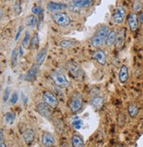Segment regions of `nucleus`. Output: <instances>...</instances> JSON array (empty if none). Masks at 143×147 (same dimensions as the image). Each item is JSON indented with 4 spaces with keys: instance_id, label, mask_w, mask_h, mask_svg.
I'll return each instance as SVG.
<instances>
[{
    "instance_id": "nucleus-1",
    "label": "nucleus",
    "mask_w": 143,
    "mask_h": 147,
    "mask_svg": "<svg viewBox=\"0 0 143 147\" xmlns=\"http://www.w3.org/2000/svg\"><path fill=\"white\" fill-rule=\"evenodd\" d=\"M109 31V28L106 25H102L101 26H99L95 34L90 39V45L94 48H99L103 42H105Z\"/></svg>"
},
{
    "instance_id": "nucleus-2",
    "label": "nucleus",
    "mask_w": 143,
    "mask_h": 147,
    "mask_svg": "<svg viewBox=\"0 0 143 147\" xmlns=\"http://www.w3.org/2000/svg\"><path fill=\"white\" fill-rule=\"evenodd\" d=\"M82 105H83L82 97L80 93H78V92L73 93V94L71 95V97L69 98L68 101H67L68 109L73 114L81 111V109L82 108Z\"/></svg>"
},
{
    "instance_id": "nucleus-3",
    "label": "nucleus",
    "mask_w": 143,
    "mask_h": 147,
    "mask_svg": "<svg viewBox=\"0 0 143 147\" xmlns=\"http://www.w3.org/2000/svg\"><path fill=\"white\" fill-rule=\"evenodd\" d=\"M50 78L52 80V82L55 86L60 88H64L70 86V83L67 80L66 77L64 76L63 73L54 71L50 73Z\"/></svg>"
},
{
    "instance_id": "nucleus-4",
    "label": "nucleus",
    "mask_w": 143,
    "mask_h": 147,
    "mask_svg": "<svg viewBox=\"0 0 143 147\" xmlns=\"http://www.w3.org/2000/svg\"><path fill=\"white\" fill-rule=\"evenodd\" d=\"M52 20L53 21L59 26H67L70 25L71 23V19L69 17V15L66 12L63 11H58L55 12L52 14Z\"/></svg>"
},
{
    "instance_id": "nucleus-5",
    "label": "nucleus",
    "mask_w": 143,
    "mask_h": 147,
    "mask_svg": "<svg viewBox=\"0 0 143 147\" xmlns=\"http://www.w3.org/2000/svg\"><path fill=\"white\" fill-rule=\"evenodd\" d=\"M66 68L75 78H82L84 75V72H83L81 67L80 66V64L73 60H70V61L66 62Z\"/></svg>"
},
{
    "instance_id": "nucleus-6",
    "label": "nucleus",
    "mask_w": 143,
    "mask_h": 147,
    "mask_svg": "<svg viewBox=\"0 0 143 147\" xmlns=\"http://www.w3.org/2000/svg\"><path fill=\"white\" fill-rule=\"evenodd\" d=\"M125 37H126V28H121L119 30V32L117 33V38L115 42V48L118 51L121 50L124 48L125 42Z\"/></svg>"
},
{
    "instance_id": "nucleus-7",
    "label": "nucleus",
    "mask_w": 143,
    "mask_h": 147,
    "mask_svg": "<svg viewBox=\"0 0 143 147\" xmlns=\"http://www.w3.org/2000/svg\"><path fill=\"white\" fill-rule=\"evenodd\" d=\"M52 108L49 107V105H47L44 102H41V103H38L35 107V109L37 111L38 114H40L43 117L49 119V117L52 115Z\"/></svg>"
},
{
    "instance_id": "nucleus-8",
    "label": "nucleus",
    "mask_w": 143,
    "mask_h": 147,
    "mask_svg": "<svg viewBox=\"0 0 143 147\" xmlns=\"http://www.w3.org/2000/svg\"><path fill=\"white\" fill-rule=\"evenodd\" d=\"M43 100L44 103H46L47 105L51 107L52 109L56 108V107H58V100L56 95L49 91H45L43 93Z\"/></svg>"
},
{
    "instance_id": "nucleus-9",
    "label": "nucleus",
    "mask_w": 143,
    "mask_h": 147,
    "mask_svg": "<svg viewBox=\"0 0 143 147\" xmlns=\"http://www.w3.org/2000/svg\"><path fill=\"white\" fill-rule=\"evenodd\" d=\"M127 24L131 32H135L139 28V18L137 13L130 12L127 16Z\"/></svg>"
},
{
    "instance_id": "nucleus-10",
    "label": "nucleus",
    "mask_w": 143,
    "mask_h": 147,
    "mask_svg": "<svg viewBox=\"0 0 143 147\" xmlns=\"http://www.w3.org/2000/svg\"><path fill=\"white\" fill-rule=\"evenodd\" d=\"M125 18V10L122 6H118L112 13V20L116 24H121Z\"/></svg>"
},
{
    "instance_id": "nucleus-11",
    "label": "nucleus",
    "mask_w": 143,
    "mask_h": 147,
    "mask_svg": "<svg viewBox=\"0 0 143 147\" xmlns=\"http://www.w3.org/2000/svg\"><path fill=\"white\" fill-rule=\"evenodd\" d=\"M92 58L94 60H96L101 65H104L107 62L105 52L102 49H96V51H94L92 53Z\"/></svg>"
},
{
    "instance_id": "nucleus-12",
    "label": "nucleus",
    "mask_w": 143,
    "mask_h": 147,
    "mask_svg": "<svg viewBox=\"0 0 143 147\" xmlns=\"http://www.w3.org/2000/svg\"><path fill=\"white\" fill-rule=\"evenodd\" d=\"M68 8V5L62 4V3H57V2H49L47 4V10L52 12H58V11H62L64 9Z\"/></svg>"
},
{
    "instance_id": "nucleus-13",
    "label": "nucleus",
    "mask_w": 143,
    "mask_h": 147,
    "mask_svg": "<svg viewBox=\"0 0 143 147\" xmlns=\"http://www.w3.org/2000/svg\"><path fill=\"white\" fill-rule=\"evenodd\" d=\"M42 144L45 147H51L55 144V138L49 132H43L42 135Z\"/></svg>"
},
{
    "instance_id": "nucleus-14",
    "label": "nucleus",
    "mask_w": 143,
    "mask_h": 147,
    "mask_svg": "<svg viewBox=\"0 0 143 147\" xmlns=\"http://www.w3.org/2000/svg\"><path fill=\"white\" fill-rule=\"evenodd\" d=\"M39 66L40 65H38L36 63L33 64L30 69L28 71L27 74H26V80L27 81H33V80L36 78L38 72H39Z\"/></svg>"
},
{
    "instance_id": "nucleus-15",
    "label": "nucleus",
    "mask_w": 143,
    "mask_h": 147,
    "mask_svg": "<svg viewBox=\"0 0 143 147\" xmlns=\"http://www.w3.org/2000/svg\"><path fill=\"white\" fill-rule=\"evenodd\" d=\"M72 5L76 6L77 8H89L94 4V0H73L71 2Z\"/></svg>"
},
{
    "instance_id": "nucleus-16",
    "label": "nucleus",
    "mask_w": 143,
    "mask_h": 147,
    "mask_svg": "<svg viewBox=\"0 0 143 147\" xmlns=\"http://www.w3.org/2000/svg\"><path fill=\"white\" fill-rule=\"evenodd\" d=\"M47 54H48V48L47 47H44L40 51L38 52V54L36 55V57H35V63L38 64V65H42L46 57H47Z\"/></svg>"
},
{
    "instance_id": "nucleus-17",
    "label": "nucleus",
    "mask_w": 143,
    "mask_h": 147,
    "mask_svg": "<svg viewBox=\"0 0 143 147\" xmlns=\"http://www.w3.org/2000/svg\"><path fill=\"white\" fill-rule=\"evenodd\" d=\"M129 78V71H128V67L126 65H122L121 68L119 70V79L120 83L125 84L127 82Z\"/></svg>"
},
{
    "instance_id": "nucleus-18",
    "label": "nucleus",
    "mask_w": 143,
    "mask_h": 147,
    "mask_svg": "<svg viewBox=\"0 0 143 147\" xmlns=\"http://www.w3.org/2000/svg\"><path fill=\"white\" fill-rule=\"evenodd\" d=\"M116 38H117V32L114 29H111L109 31L106 39H105V44L107 47H110L116 42Z\"/></svg>"
},
{
    "instance_id": "nucleus-19",
    "label": "nucleus",
    "mask_w": 143,
    "mask_h": 147,
    "mask_svg": "<svg viewBox=\"0 0 143 147\" xmlns=\"http://www.w3.org/2000/svg\"><path fill=\"white\" fill-rule=\"evenodd\" d=\"M90 102H91V105H92L95 109H100L102 108V107L103 106L104 100H103V98H102V97L98 96V95H96V96H94L92 99H91Z\"/></svg>"
},
{
    "instance_id": "nucleus-20",
    "label": "nucleus",
    "mask_w": 143,
    "mask_h": 147,
    "mask_svg": "<svg viewBox=\"0 0 143 147\" xmlns=\"http://www.w3.org/2000/svg\"><path fill=\"white\" fill-rule=\"evenodd\" d=\"M23 138H24V140H25L26 143H27L28 144H30L35 139V131H34V129H28L26 130L25 133H24Z\"/></svg>"
},
{
    "instance_id": "nucleus-21",
    "label": "nucleus",
    "mask_w": 143,
    "mask_h": 147,
    "mask_svg": "<svg viewBox=\"0 0 143 147\" xmlns=\"http://www.w3.org/2000/svg\"><path fill=\"white\" fill-rule=\"evenodd\" d=\"M72 145L73 147H83L84 140L83 138L78 134H74L72 137Z\"/></svg>"
},
{
    "instance_id": "nucleus-22",
    "label": "nucleus",
    "mask_w": 143,
    "mask_h": 147,
    "mask_svg": "<svg viewBox=\"0 0 143 147\" xmlns=\"http://www.w3.org/2000/svg\"><path fill=\"white\" fill-rule=\"evenodd\" d=\"M128 114H129V115L131 116L132 118H135L137 115H138V114H139V111H140V109H139V107L136 105V104H130L129 106H128Z\"/></svg>"
},
{
    "instance_id": "nucleus-23",
    "label": "nucleus",
    "mask_w": 143,
    "mask_h": 147,
    "mask_svg": "<svg viewBox=\"0 0 143 147\" xmlns=\"http://www.w3.org/2000/svg\"><path fill=\"white\" fill-rule=\"evenodd\" d=\"M39 44H40V39H39V35L37 33H35L33 37L31 38V42H30V49H36L39 48Z\"/></svg>"
},
{
    "instance_id": "nucleus-24",
    "label": "nucleus",
    "mask_w": 143,
    "mask_h": 147,
    "mask_svg": "<svg viewBox=\"0 0 143 147\" xmlns=\"http://www.w3.org/2000/svg\"><path fill=\"white\" fill-rule=\"evenodd\" d=\"M75 42L73 40L68 39V40H63L59 42V47L62 49H71L74 46Z\"/></svg>"
},
{
    "instance_id": "nucleus-25",
    "label": "nucleus",
    "mask_w": 143,
    "mask_h": 147,
    "mask_svg": "<svg viewBox=\"0 0 143 147\" xmlns=\"http://www.w3.org/2000/svg\"><path fill=\"white\" fill-rule=\"evenodd\" d=\"M4 120L7 124H12L15 120V114L12 112H7L4 115Z\"/></svg>"
},
{
    "instance_id": "nucleus-26",
    "label": "nucleus",
    "mask_w": 143,
    "mask_h": 147,
    "mask_svg": "<svg viewBox=\"0 0 143 147\" xmlns=\"http://www.w3.org/2000/svg\"><path fill=\"white\" fill-rule=\"evenodd\" d=\"M36 24H38V20L35 15H29L26 19V25L28 26H35Z\"/></svg>"
},
{
    "instance_id": "nucleus-27",
    "label": "nucleus",
    "mask_w": 143,
    "mask_h": 147,
    "mask_svg": "<svg viewBox=\"0 0 143 147\" xmlns=\"http://www.w3.org/2000/svg\"><path fill=\"white\" fill-rule=\"evenodd\" d=\"M30 42H31V38H30V34L28 31H26L23 41H22V47L25 49H28L30 47Z\"/></svg>"
},
{
    "instance_id": "nucleus-28",
    "label": "nucleus",
    "mask_w": 143,
    "mask_h": 147,
    "mask_svg": "<svg viewBox=\"0 0 143 147\" xmlns=\"http://www.w3.org/2000/svg\"><path fill=\"white\" fill-rule=\"evenodd\" d=\"M19 50L18 49H14L12 52V55H11V65L12 67H14L17 63V59H18V56H19Z\"/></svg>"
},
{
    "instance_id": "nucleus-29",
    "label": "nucleus",
    "mask_w": 143,
    "mask_h": 147,
    "mask_svg": "<svg viewBox=\"0 0 143 147\" xmlns=\"http://www.w3.org/2000/svg\"><path fill=\"white\" fill-rule=\"evenodd\" d=\"M143 5L142 3L140 1V0H134V1L133 2V10L134 11V12H140L142 11L143 10Z\"/></svg>"
},
{
    "instance_id": "nucleus-30",
    "label": "nucleus",
    "mask_w": 143,
    "mask_h": 147,
    "mask_svg": "<svg viewBox=\"0 0 143 147\" xmlns=\"http://www.w3.org/2000/svg\"><path fill=\"white\" fill-rule=\"evenodd\" d=\"M82 125H83V122L81 121L79 117H75L73 119V121L72 122V126L76 129H80L82 127Z\"/></svg>"
},
{
    "instance_id": "nucleus-31",
    "label": "nucleus",
    "mask_w": 143,
    "mask_h": 147,
    "mask_svg": "<svg viewBox=\"0 0 143 147\" xmlns=\"http://www.w3.org/2000/svg\"><path fill=\"white\" fill-rule=\"evenodd\" d=\"M126 121V118H125V115L124 113H120L118 116V123L120 126H123L125 123Z\"/></svg>"
},
{
    "instance_id": "nucleus-32",
    "label": "nucleus",
    "mask_w": 143,
    "mask_h": 147,
    "mask_svg": "<svg viewBox=\"0 0 143 147\" xmlns=\"http://www.w3.org/2000/svg\"><path fill=\"white\" fill-rule=\"evenodd\" d=\"M14 11L17 15H19L21 11V7H20V0H16V2L14 4Z\"/></svg>"
},
{
    "instance_id": "nucleus-33",
    "label": "nucleus",
    "mask_w": 143,
    "mask_h": 147,
    "mask_svg": "<svg viewBox=\"0 0 143 147\" xmlns=\"http://www.w3.org/2000/svg\"><path fill=\"white\" fill-rule=\"evenodd\" d=\"M42 11V9L40 6H38V5H34L32 7V13L34 15H36V14H40Z\"/></svg>"
},
{
    "instance_id": "nucleus-34",
    "label": "nucleus",
    "mask_w": 143,
    "mask_h": 147,
    "mask_svg": "<svg viewBox=\"0 0 143 147\" xmlns=\"http://www.w3.org/2000/svg\"><path fill=\"white\" fill-rule=\"evenodd\" d=\"M18 99H19V96H18V93L17 92H14L12 93V95L11 97V103L14 105V104H16V102L18 101Z\"/></svg>"
},
{
    "instance_id": "nucleus-35",
    "label": "nucleus",
    "mask_w": 143,
    "mask_h": 147,
    "mask_svg": "<svg viewBox=\"0 0 143 147\" xmlns=\"http://www.w3.org/2000/svg\"><path fill=\"white\" fill-rule=\"evenodd\" d=\"M9 95H10V88L9 87H6V89L5 90V92H4V98H3L4 102H6L8 100Z\"/></svg>"
},
{
    "instance_id": "nucleus-36",
    "label": "nucleus",
    "mask_w": 143,
    "mask_h": 147,
    "mask_svg": "<svg viewBox=\"0 0 143 147\" xmlns=\"http://www.w3.org/2000/svg\"><path fill=\"white\" fill-rule=\"evenodd\" d=\"M22 30H23V26H20V28H19V29H18V32H17V34H16V36H15V41H18V39H19V37H20V35Z\"/></svg>"
},
{
    "instance_id": "nucleus-37",
    "label": "nucleus",
    "mask_w": 143,
    "mask_h": 147,
    "mask_svg": "<svg viewBox=\"0 0 143 147\" xmlns=\"http://www.w3.org/2000/svg\"><path fill=\"white\" fill-rule=\"evenodd\" d=\"M138 18H139V21L140 22V24L143 25V11H140L139 13V15H138Z\"/></svg>"
},
{
    "instance_id": "nucleus-38",
    "label": "nucleus",
    "mask_w": 143,
    "mask_h": 147,
    "mask_svg": "<svg viewBox=\"0 0 143 147\" xmlns=\"http://www.w3.org/2000/svg\"><path fill=\"white\" fill-rule=\"evenodd\" d=\"M0 141L4 142V130L2 129L0 130Z\"/></svg>"
},
{
    "instance_id": "nucleus-39",
    "label": "nucleus",
    "mask_w": 143,
    "mask_h": 147,
    "mask_svg": "<svg viewBox=\"0 0 143 147\" xmlns=\"http://www.w3.org/2000/svg\"><path fill=\"white\" fill-rule=\"evenodd\" d=\"M19 53H20V57H23V47L21 46V47H20L19 48Z\"/></svg>"
},
{
    "instance_id": "nucleus-40",
    "label": "nucleus",
    "mask_w": 143,
    "mask_h": 147,
    "mask_svg": "<svg viewBox=\"0 0 143 147\" xmlns=\"http://www.w3.org/2000/svg\"><path fill=\"white\" fill-rule=\"evenodd\" d=\"M0 147H6V144L5 142H0Z\"/></svg>"
},
{
    "instance_id": "nucleus-41",
    "label": "nucleus",
    "mask_w": 143,
    "mask_h": 147,
    "mask_svg": "<svg viewBox=\"0 0 143 147\" xmlns=\"http://www.w3.org/2000/svg\"><path fill=\"white\" fill-rule=\"evenodd\" d=\"M116 147H123V146L120 145V144H118V145H116Z\"/></svg>"
}]
</instances>
